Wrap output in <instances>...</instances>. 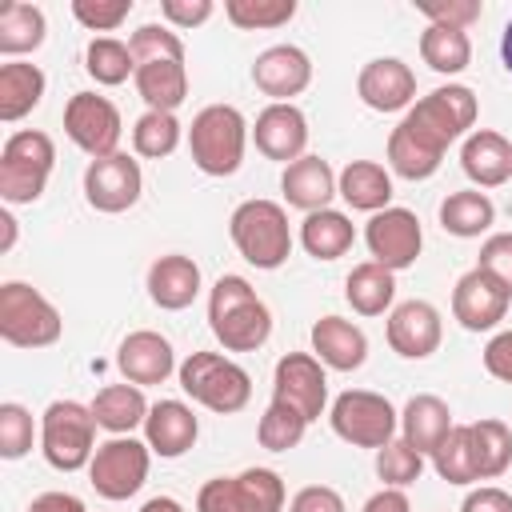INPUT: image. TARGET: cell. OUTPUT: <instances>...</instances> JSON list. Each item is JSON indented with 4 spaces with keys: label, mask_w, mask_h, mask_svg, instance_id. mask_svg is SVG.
Returning <instances> with one entry per match:
<instances>
[{
    "label": "cell",
    "mask_w": 512,
    "mask_h": 512,
    "mask_svg": "<svg viewBox=\"0 0 512 512\" xmlns=\"http://www.w3.org/2000/svg\"><path fill=\"white\" fill-rule=\"evenodd\" d=\"M424 460H428V456H420L408 440L396 436V440H388L384 448H376V476L384 480V488H408V484L420 480Z\"/></svg>",
    "instance_id": "cell-44"
},
{
    "label": "cell",
    "mask_w": 512,
    "mask_h": 512,
    "mask_svg": "<svg viewBox=\"0 0 512 512\" xmlns=\"http://www.w3.org/2000/svg\"><path fill=\"white\" fill-rule=\"evenodd\" d=\"M460 512H512V492H504L496 484H480L464 496Z\"/></svg>",
    "instance_id": "cell-53"
},
{
    "label": "cell",
    "mask_w": 512,
    "mask_h": 512,
    "mask_svg": "<svg viewBox=\"0 0 512 512\" xmlns=\"http://www.w3.org/2000/svg\"><path fill=\"white\" fill-rule=\"evenodd\" d=\"M196 436H200V420H196V412L184 400H156L148 408L144 440H148L152 456L176 460V456H184L196 444Z\"/></svg>",
    "instance_id": "cell-24"
},
{
    "label": "cell",
    "mask_w": 512,
    "mask_h": 512,
    "mask_svg": "<svg viewBox=\"0 0 512 512\" xmlns=\"http://www.w3.org/2000/svg\"><path fill=\"white\" fill-rule=\"evenodd\" d=\"M212 12H216L212 0H164V4H160L164 24L176 28V32H180V28H200Z\"/></svg>",
    "instance_id": "cell-50"
},
{
    "label": "cell",
    "mask_w": 512,
    "mask_h": 512,
    "mask_svg": "<svg viewBox=\"0 0 512 512\" xmlns=\"http://www.w3.org/2000/svg\"><path fill=\"white\" fill-rule=\"evenodd\" d=\"M336 196L352 208V212H384L392 208V172L380 160H348L336 172Z\"/></svg>",
    "instance_id": "cell-27"
},
{
    "label": "cell",
    "mask_w": 512,
    "mask_h": 512,
    "mask_svg": "<svg viewBox=\"0 0 512 512\" xmlns=\"http://www.w3.org/2000/svg\"><path fill=\"white\" fill-rule=\"evenodd\" d=\"M284 480L276 468H244L236 476H212L196 492V512H284Z\"/></svg>",
    "instance_id": "cell-10"
},
{
    "label": "cell",
    "mask_w": 512,
    "mask_h": 512,
    "mask_svg": "<svg viewBox=\"0 0 512 512\" xmlns=\"http://www.w3.org/2000/svg\"><path fill=\"white\" fill-rule=\"evenodd\" d=\"M176 380L184 396L216 416H236L252 400V376L220 352H188L176 368Z\"/></svg>",
    "instance_id": "cell-4"
},
{
    "label": "cell",
    "mask_w": 512,
    "mask_h": 512,
    "mask_svg": "<svg viewBox=\"0 0 512 512\" xmlns=\"http://www.w3.org/2000/svg\"><path fill=\"white\" fill-rule=\"evenodd\" d=\"M444 164V148H436L432 140H424L416 128H408L404 120L392 128L388 136V172L400 180H428L436 176Z\"/></svg>",
    "instance_id": "cell-31"
},
{
    "label": "cell",
    "mask_w": 512,
    "mask_h": 512,
    "mask_svg": "<svg viewBox=\"0 0 512 512\" xmlns=\"http://www.w3.org/2000/svg\"><path fill=\"white\" fill-rule=\"evenodd\" d=\"M56 168V144L40 128H20L0 148V200L32 204L44 196L48 176Z\"/></svg>",
    "instance_id": "cell-5"
},
{
    "label": "cell",
    "mask_w": 512,
    "mask_h": 512,
    "mask_svg": "<svg viewBox=\"0 0 512 512\" xmlns=\"http://www.w3.org/2000/svg\"><path fill=\"white\" fill-rule=\"evenodd\" d=\"M252 144L264 160L288 168L292 160L308 156V116L296 104H268L252 124Z\"/></svg>",
    "instance_id": "cell-17"
},
{
    "label": "cell",
    "mask_w": 512,
    "mask_h": 512,
    "mask_svg": "<svg viewBox=\"0 0 512 512\" xmlns=\"http://www.w3.org/2000/svg\"><path fill=\"white\" fill-rule=\"evenodd\" d=\"M420 16H428V24H444V28H460L468 32L480 20V0H448V4H420Z\"/></svg>",
    "instance_id": "cell-49"
},
{
    "label": "cell",
    "mask_w": 512,
    "mask_h": 512,
    "mask_svg": "<svg viewBox=\"0 0 512 512\" xmlns=\"http://www.w3.org/2000/svg\"><path fill=\"white\" fill-rule=\"evenodd\" d=\"M512 296L480 268H468L452 288V316L464 332H492L508 316Z\"/></svg>",
    "instance_id": "cell-18"
},
{
    "label": "cell",
    "mask_w": 512,
    "mask_h": 512,
    "mask_svg": "<svg viewBox=\"0 0 512 512\" xmlns=\"http://www.w3.org/2000/svg\"><path fill=\"white\" fill-rule=\"evenodd\" d=\"M64 332V320L56 304L24 284V280H4L0 284V336L12 348H52Z\"/></svg>",
    "instance_id": "cell-7"
},
{
    "label": "cell",
    "mask_w": 512,
    "mask_h": 512,
    "mask_svg": "<svg viewBox=\"0 0 512 512\" xmlns=\"http://www.w3.org/2000/svg\"><path fill=\"white\" fill-rule=\"evenodd\" d=\"M452 408L432 396V392H416L404 408H400V440H408L420 456H432L440 448V440L452 432Z\"/></svg>",
    "instance_id": "cell-28"
},
{
    "label": "cell",
    "mask_w": 512,
    "mask_h": 512,
    "mask_svg": "<svg viewBox=\"0 0 512 512\" xmlns=\"http://www.w3.org/2000/svg\"><path fill=\"white\" fill-rule=\"evenodd\" d=\"M360 512H412V500H408L404 488H380V492H372L364 500Z\"/></svg>",
    "instance_id": "cell-54"
},
{
    "label": "cell",
    "mask_w": 512,
    "mask_h": 512,
    "mask_svg": "<svg viewBox=\"0 0 512 512\" xmlns=\"http://www.w3.org/2000/svg\"><path fill=\"white\" fill-rule=\"evenodd\" d=\"M0 224H4V240H0V252H8V248L16 244V220H12V212H4V216H0Z\"/></svg>",
    "instance_id": "cell-58"
},
{
    "label": "cell",
    "mask_w": 512,
    "mask_h": 512,
    "mask_svg": "<svg viewBox=\"0 0 512 512\" xmlns=\"http://www.w3.org/2000/svg\"><path fill=\"white\" fill-rule=\"evenodd\" d=\"M148 400H144V388L140 384H108L96 392L92 400V416L96 424L108 432V436H132L136 428H144L148 420Z\"/></svg>",
    "instance_id": "cell-30"
},
{
    "label": "cell",
    "mask_w": 512,
    "mask_h": 512,
    "mask_svg": "<svg viewBox=\"0 0 512 512\" xmlns=\"http://www.w3.org/2000/svg\"><path fill=\"white\" fill-rule=\"evenodd\" d=\"M484 372L500 384H512V328L496 332L488 344H484Z\"/></svg>",
    "instance_id": "cell-52"
},
{
    "label": "cell",
    "mask_w": 512,
    "mask_h": 512,
    "mask_svg": "<svg viewBox=\"0 0 512 512\" xmlns=\"http://www.w3.org/2000/svg\"><path fill=\"white\" fill-rule=\"evenodd\" d=\"M384 336H388V348L404 360H428L440 340H444V320H440V308L428 304V300H404L388 312V324H384Z\"/></svg>",
    "instance_id": "cell-16"
},
{
    "label": "cell",
    "mask_w": 512,
    "mask_h": 512,
    "mask_svg": "<svg viewBox=\"0 0 512 512\" xmlns=\"http://www.w3.org/2000/svg\"><path fill=\"white\" fill-rule=\"evenodd\" d=\"M344 300L356 316H384L396 308V272L376 260H364L344 280Z\"/></svg>",
    "instance_id": "cell-34"
},
{
    "label": "cell",
    "mask_w": 512,
    "mask_h": 512,
    "mask_svg": "<svg viewBox=\"0 0 512 512\" xmlns=\"http://www.w3.org/2000/svg\"><path fill=\"white\" fill-rule=\"evenodd\" d=\"M460 168L472 188H500L512 180V140L492 128H472L460 144Z\"/></svg>",
    "instance_id": "cell-22"
},
{
    "label": "cell",
    "mask_w": 512,
    "mask_h": 512,
    "mask_svg": "<svg viewBox=\"0 0 512 512\" xmlns=\"http://www.w3.org/2000/svg\"><path fill=\"white\" fill-rule=\"evenodd\" d=\"M304 432H308V420H304L300 412H292L288 404H280V400H268V408H264V416H260V424H256V440H260V448H268V452H288V448H296V444L304 440Z\"/></svg>",
    "instance_id": "cell-42"
},
{
    "label": "cell",
    "mask_w": 512,
    "mask_h": 512,
    "mask_svg": "<svg viewBox=\"0 0 512 512\" xmlns=\"http://www.w3.org/2000/svg\"><path fill=\"white\" fill-rule=\"evenodd\" d=\"M492 224H496V204L480 188H460V192H448L440 200V228L448 236L476 240V236H488Z\"/></svg>",
    "instance_id": "cell-33"
},
{
    "label": "cell",
    "mask_w": 512,
    "mask_h": 512,
    "mask_svg": "<svg viewBox=\"0 0 512 512\" xmlns=\"http://www.w3.org/2000/svg\"><path fill=\"white\" fill-rule=\"evenodd\" d=\"M96 416L92 404L52 400L40 416V452L56 472H80L96 456Z\"/></svg>",
    "instance_id": "cell-6"
},
{
    "label": "cell",
    "mask_w": 512,
    "mask_h": 512,
    "mask_svg": "<svg viewBox=\"0 0 512 512\" xmlns=\"http://www.w3.org/2000/svg\"><path fill=\"white\" fill-rule=\"evenodd\" d=\"M252 84L272 104H292V96L312 84V60L296 44H272L252 60Z\"/></svg>",
    "instance_id": "cell-19"
},
{
    "label": "cell",
    "mask_w": 512,
    "mask_h": 512,
    "mask_svg": "<svg viewBox=\"0 0 512 512\" xmlns=\"http://www.w3.org/2000/svg\"><path fill=\"white\" fill-rule=\"evenodd\" d=\"M436 476L448 480V484H476V460H472V436H468V424H452V432L440 440V448L428 456Z\"/></svg>",
    "instance_id": "cell-41"
},
{
    "label": "cell",
    "mask_w": 512,
    "mask_h": 512,
    "mask_svg": "<svg viewBox=\"0 0 512 512\" xmlns=\"http://www.w3.org/2000/svg\"><path fill=\"white\" fill-rule=\"evenodd\" d=\"M148 468H152V448L148 440H136V436H108L92 464H88V484L96 488V496L104 500H128L144 488L148 480Z\"/></svg>",
    "instance_id": "cell-11"
},
{
    "label": "cell",
    "mask_w": 512,
    "mask_h": 512,
    "mask_svg": "<svg viewBox=\"0 0 512 512\" xmlns=\"http://www.w3.org/2000/svg\"><path fill=\"white\" fill-rule=\"evenodd\" d=\"M248 136H252V128H248V120L236 104H208L188 124L192 164L204 176H232L244 164Z\"/></svg>",
    "instance_id": "cell-2"
},
{
    "label": "cell",
    "mask_w": 512,
    "mask_h": 512,
    "mask_svg": "<svg viewBox=\"0 0 512 512\" xmlns=\"http://www.w3.org/2000/svg\"><path fill=\"white\" fill-rule=\"evenodd\" d=\"M500 60H504V68H508V76H512V20H508L504 32H500Z\"/></svg>",
    "instance_id": "cell-57"
},
{
    "label": "cell",
    "mask_w": 512,
    "mask_h": 512,
    "mask_svg": "<svg viewBox=\"0 0 512 512\" xmlns=\"http://www.w3.org/2000/svg\"><path fill=\"white\" fill-rule=\"evenodd\" d=\"M84 72L100 84V88H116L124 80L136 76V60H132V48L116 36H92L88 48H84Z\"/></svg>",
    "instance_id": "cell-39"
},
{
    "label": "cell",
    "mask_w": 512,
    "mask_h": 512,
    "mask_svg": "<svg viewBox=\"0 0 512 512\" xmlns=\"http://www.w3.org/2000/svg\"><path fill=\"white\" fill-rule=\"evenodd\" d=\"M280 192H284V204L288 208H300L304 216L308 212H320L332 204L336 196V172L324 156H300L292 160L284 172H280Z\"/></svg>",
    "instance_id": "cell-25"
},
{
    "label": "cell",
    "mask_w": 512,
    "mask_h": 512,
    "mask_svg": "<svg viewBox=\"0 0 512 512\" xmlns=\"http://www.w3.org/2000/svg\"><path fill=\"white\" fill-rule=\"evenodd\" d=\"M288 512H348L344 496L328 484H304L292 500H288Z\"/></svg>",
    "instance_id": "cell-51"
},
{
    "label": "cell",
    "mask_w": 512,
    "mask_h": 512,
    "mask_svg": "<svg viewBox=\"0 0 512 512\" xmlns=\"http://www.w3.org/2000/svg\"><path fill=\"white\" fill-rule=\"evenodd\" d=\"M132 12V0H72L76 24L88 32H116Z\"/></svg>",
    "instance_id": "cell-47"
},
{
    "label": "cell",
    "mask_w": 512,
    "mask_h": 512,
    "mask_svg": "<svg viewBox=\"0 0 512 512\" xmlns=\"http://www.w3.org/2000/svg\"><path fill=\"white\" fill-rule=\"evenodd\" d=\"M364 244H368V256L376 264H384L388 272H404L420 260V248H424V228H420V216L412 208H384L376 216H368L364 224Z\"/></svg>",
    "instance_id": "cell-14"
},
{
    "label": "cell",
    "mask_w": 512,
    "mask_h": 512,
    "mask_svg": "<svg viewBox=\"0 0 512 512\" xmlns=\"http://www.w3.org/2000/svg\"><path fill=\"white\" fill-rule=\"evenodd\" d=\"M272 400L300 412L308 424L328 408V368L312 352H284L272 368Z\"/></svg>",
    "instance_id": "cell-15"
},
{
    "label": "cell",
    "mask_w": 512,
    "mask_h": 512,
    "mask_svg": "<svg viewBox=\"0 0 512 512\" xmlns=\"http://www.w3.org/2000/svg\"><path fill=\"white\" fill-rule=\"evenodd\" d=\"M136 96L148 104V112H176L188 100V68L184 60H148L136 64Z\"/></svg>",
    "instance_id": "cell-29"
},
{
    "label": "cell",
    "mask_w": 512,
    "mask_h": 512,
    "mask_svg": "<svg viewBox=\"0 0 512 512\" xmlns=\"http://www.w3.org/2000/svg\"><path fill=\"white\" fill-rule=\"evenodd\" d=\"M356 244V224L348 212L340 208H320V212H308L304 224H300V248L312 256V260H340L348 248Z\"/></svg>",
    "instance_id": "cell-32"
},
{
    "label": "cell",
    "mask_w": 512,
    "mask_h": 512,
    "mask_svg": "<svg viewBox=\"0 0 512 512\" xmlns=\"http://www.w3.org/2000/svg\"><path fill=\"white\" fill-rule=\"evenodd\" d=\"M312 356L332 372H356L368 360V336L344 316H320L312 324Z\"/></svg>",
    "instance_id": "cell-26"
},
{
    "label": "cell",
    "mask_w": 512,
    "mask_h": 512,
    "mask_svg": "<svg viewBox=\"0 0 512 512\" xmlns=\"http://www.w3.org/2000/svg\"><path fill=\"white\" fill-rule=\"evenodd\" d=\"M420 60L440 72V76H460L472 64V40L460 28H444V24H428L420 32Z\"/></svg>",
    "instance_id": "cell-38"
},
{
    "label": "cell",
    "mask_w": 512,
    "mask_h": 512,
    "mask_svg": "<svg viewBox=\"0 0 512 512\" xmlns=\"http://www.w3.org/2000/svg\"><path fill=\"white\" fill-rule=\"evenodd\" d=\"M472 436V460H476V476L480 480H496L508 472L512 464V428L496 416H480L468 424Z\"/></svg>",
    "instance_id": "cell-37"
},
{
    "label": "cell",
    "mask_w": 512,
    "mask_h": 512,
    "mask_svg": "<svg viewBox=\"0 0 512 512\" xmlns=\"http://www.w3.org/2000/svg\"><path fill=\"white\" fill-rule=\"evenodd\" d=\"M144 192V172L140 160L128 152H112L100 160H88L84 168V200L88 208L104 212V216H120L128 208H136Z\"/></svg>",
    "instance_id": "cell-13"
},
{
    "label": "cell",
    "mask_w": 512,
    "mask_h": 512,
    "mask_svg": "<svg viewBox=\"0 0 512 512\" xmlns=\"http://www.w3.org/2000/svg\"><path fill=\"white\" fill-rule=\"evenodd\" d=\"M480 272H488L508 296H512V232H488L480 244Z\"/></svg>",
    "instance_id": "cell-48"
},
{
    "label": "cell",
    "mask_w": 512,
    "mask_h": 512,
    "mask_svg": "<svg viewBox=\"0 0 512 512\" xmlns=\"http://www.w3.org/2000/svg\"><path fill=\"white\" fill-rule=\"evenodd\" d=\"M228 24L240 32H264V28H284L296 16V0H228L224 4Z\"/></svg>",
    "instance_id": "cell-43"
},
{
    "label": "cell",
    "mask_w": 512,
    "mask_h": 512,
    "mask_svg": "<svg viewBox=\"0 0 512 512\" xmlns=\"http://www.w3.org/2000/svg\"><path fill=\"white\" fill-rule=\"evenodd\" d=\"M128 48H132V60L136 64H148V60H184V40L168 24H140L128 36Z\"/></svg>",
    "instance_id": "cell-46"
},
{
    "label": "cell",
    "mask_w": 512,
    "mask_h": 512,
    "mask_svg": "<svg viewBox=\"0 0 512 512\" xmlns=\"http://www.w3.org/2000/svg\"><path fill=\"white\" fill-rule=\"evenodd\" d=\"M116 368L128 384H164L180 364H176V352H172V340L152 332V328H136L120 340L116 348Z\"/></svg>",
    "instance_id": "cell-21"
},
{
    "label": "cell",
    "mask_w": 512,
    "mask_h": 512,
    "mask_svg": "<svg viewBox=\"0 0 512 512\" xmlns=\"http://www.w3.org/2000/svg\"><path fill=\"white\" fill-rule=\"evenodd\" d=\"M48 36V20L44 8L24 4V0H8L0 8V56L4 60H20L28 52H36Z\"/></svg>",
    "instance_id": "cell-36"
},
{
    "label": "cell",
    "mask_w": 512,
    "mask_h": 512,
    "mask_svg": "<svg viewBox=\"0 0 512 512\" xmlns=\"http://www.w3.org/2000/svg\"><path fill=\"white\" fill-rule=\"evenodd\" d=\"M44 72L40 64H28V60H4L0 64V120L4 124H16L24 120L40 100H44Z\"/></svg>",
    "instance_id": "cell-35"
},
{
    "label": "cell",
    "mask_w": 512,
    "mask_h": 512,
    "mask_svg": "<svg viewBox=\"0 0 512 512\" xmlns=\"http://www.w3.org/2000/svg\"><path fill=\"white\" fill-rule=\"evenodd\" d=\"M208 328L224 352H256L272 336V312L244 276H220L208 288Z\"/></svg>",
    "instance_id": "cell-1"
},
{
    "label": "cell",
    "mask_w": 512,
    "mask_h": 512,
    "mask_svg": "<svg viewBox=\"0 0 512 512\" xmlns=\"http://www.w3.org/2000/svg\"><path fill=\"white\" fill-rule=\"evenodd\" d=\"M148 300L156 304V308H164V312H180V308H188L196 296H200V288H204V280H200V264L192 260V256H184V252H168V256H156L152 264H148Z\"/></svg>",
    "instance_id": "cell-23"
},
{
    "label": "cell",
    "mask_w": 512,
    "mask_h": 512,
    "mask_svg": "<svg viewBox=\"0 0 512 512\" xmlns=\"http://www.w3.org/2000/svg\"><path fill=\"white\" fill-rule=\"evenodd\" d=\"M184 140V124L176 120V112H144L132 124V152L144 160H164L180 148Z\"/></svg>",
    "instance_id": "cell-40"
},
{
    "label": "cell",
    "mask_w": 512,
    "mask_h": 512,
    "mask_svg": "<svg viewBox=\"0 0 512 512\" xmlns=\"http://www.w3.org/2000/svg\"><path fill=\"white\" fill-rule=\"evenodd\" d=\"M476 116H480V104H476V92L468 84H440L428 96H420L400 120L448 152V144H456L460 136L472 132Z\"/></svg>",
    "instance_id": "cell-9"
},
{
    "label": "cell",
    "mask_w": 512,
    "mask_h": 512,
    "mask_svg": "<svg viewBox=\"0 0 512 512\" xmlns=\"http://www.w3.org/2000/svg\"><path fill=\"white\" fill-rule=\"evenodd\" d=\"M136 512H188L176 496H152V500H144Z\"/></svg>",
    "instance_id": "cell-56"
},
{
    "label": "cell",
    "mask_w": 512,
    "mask_h": 512,
    "mask_svg": "<svg viewBox=\"0 0 512 512\" xmlns=\"http://www.w3.org/2000/svg\"><path fill=\"white\" fill-rule=\"evenodd\" d=\"M28 512H88V508H84V500L72 496V492H40V496L28 504Z\"/></svg>",
    "instance_id": "cell-55"
},
{
    "label": "cell",
    "mask_w": 512,
    "mask_h": 512,
    "mask_svg": "<svg viewBox=\"0 0 512 512\" xmlns=\"http://www.w3.org/2000/svg\"><path fill=\"white\" fill-rule=\"evenodd\" d=\"M36 420L24 404L16 400H4L0 404V456L4 460H24L32 452V440H36Z\"/></svg>",
    "instance_id": "cell-45"
},
{
    "label": "cell",
    "mask_w": 512,
    "mask_h": 512,
    "mask_svg": "<svg viewBox=\"0 0 512 512\" xmlns=\"http://www.w3.org/2000/svg\"><path fill=\"white\" fill-rule=\"evenodd\" d=\"M64 132L68 140L100 160V156H112L120 152V136H124V120H120V108L100 96V92H72L68 104H64Z\"/></svg>",
    "instance_id": "cell-12"
},
{
    "label": "cell",
    "mask_w": 512,
    "mask_h": 512,
    "mask_svg": "<svg viewBox=\"0 0 512 512\" xmlns=\"http://www.w3.org/2000/svg\"><path fill=\"white\" fill-rule=\"evenodd\" d=\"M228 236L236 244V252L260 268V272H276L280 264H288L292 256V228H288V212L276 200H244L232 208L228 216Z\"/></svg>",
    "instance_id": "cell-3"
},
{
    "label": "cell",
    "mask_w": 512,
    "mask_h": 512,
    "mask_svg": "<svg viewBox=\"0 0 512 512\" xmlns=\"http://www.w3.org/2000/svg\"><path fill=\"white\" fill-rule=\"evenodd\" d=\"M328 424L332 432L352 444V448H384L388 440H396L400 432V412L392 408L388 396L368 392V388H348L332 400L328 408Z\"/></svg>",
    "instance_id": "cell-8"
},
{
    "label": "cell",
    "mask_w": 512,
    "mask_h": 512,
    "mask_svg": "<svg viewBox=\"0 0 512 512\" xmlns=\"http://www.w3.org/2000/svg\"><path fill=\"white\" fill-rule=\"evenodd\" d=\"M356 96L372 112H408L416 104V72L400 56H376L360 68Z\"/></svg>",
    "instance_id": "cell-20"
}]
</instances>
